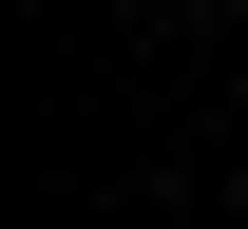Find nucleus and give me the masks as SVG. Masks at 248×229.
I'll list each match as a JSON object with an SVG mask.
<instances>
[{"instance_id":"nucleus-1","label":"nucleus","mask_w":248,"mask_h":229,"mask_svg":"<svg viewBox=\"0 0 248 229\" xmlns=\"http://www.w3.org/2000/svg\"><path fill=\"white\" fill-rule=\"evenodd\" d=\"M229 38H248V0H229Z\"/></svg>"}]
</instances>
